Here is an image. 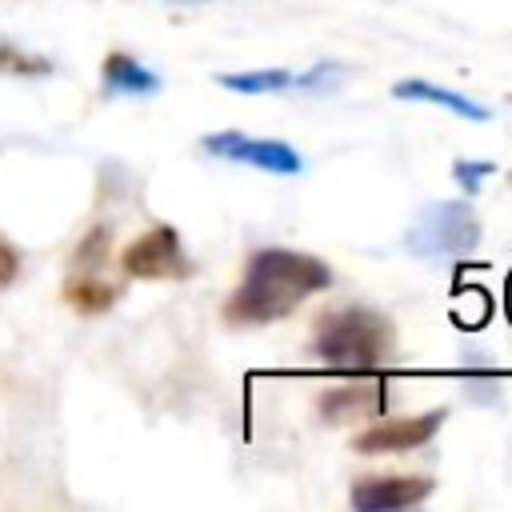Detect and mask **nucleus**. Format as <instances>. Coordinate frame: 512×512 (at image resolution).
Instances as JSON below:
<instances>
[{
  "instance_id": "obj_5",
  "label": "nucleus",
  "mask_w": 512,
  "mask_h": 512,
  "mask_svg": "<svg viewBox=\"0 0 512 512\" xmlns=\"http://www.w3.org/2000/svg\"><path fill=\"white\" fill-rule=\"evenodd\" d=\"M204 152L220 156V160H232V164H248V168H260V172H272V176H296L304 168L300 152L284 140H252L236 128L228 132H212L204 136Z\"/></svg>"
},
{
  "instance_id": "obj_12",
  "label": "nucleus",
  "mask_w": 512,
  "mask_h": 512,
  "mask_svg": "<svg viewBox=\"0 0 512 512\" xmlns=\"http://www.w3.org/2000/svg\"><path fill=\"white\" fill-rule=\"evenodd\" d=\"M220 88H232V92H244V96H264V92H280V88H292L296 84V72L288 68H260V72H220L216 76Z\"/></svg>"
},
{
  "instance_id": "obj_2",
  "label": "nucleus",
  "mask_w": 512,
  "mask_h": 512,
  "mask_svg": "<svg viewBox=\"0 0 512 512\" xmlns=\"http://www.w3.org/2000/svg\"><path fill=\"white\" fill-rule=\"evenodd\" d=\"M392 344H396V336H392L388 316L348 304V308H332V312L316 316L308 352L328 368L368 372V368L388 364Z\"/></svg>"
},
{
  "instance_id": "obj_10",
  "label": "nucleus",
  "mask_w": 512,
  "mask_h": 512,
  "mask_svg": "<svg viewBox=\"0 0 512 512\" xmlns=\"http://www.w3.org/2000/svg\"><path fill=\"white\" fill-rule=\"evenodd\" d=\"M384 392L376 384H340L332 392L320 396V416L328 424H340V420H356V416H372L380 408Z\"/></svg>"
},
{
  "instance_id": "obj_15",
  "label": "nucleus",
  "mask_w": 512,
  "mask_h": 512,
  "mask_svg": "<svg viewBox=\"0 0 512 512\" xmlns=\"http://www.w3.org/2000/svg\"><path fill=\"white\" fill-rule=\"evenodd\" d=\"M492 168H496L492 160H456V164H452V176H456V184L472 196V192H480V180H484Z\"/></svg>"
},
{
  "instance_id": "obj_18",
  "label": "nucleus",
  "mask_w": 512,
  "mask_h": 512,
  "mask_svg": "<svg viewBox=\"0 0 512 512\" xmlns=\"http://www.w3.org/2000/svg\"><path fill=\"white\" fill-rule=\"evenodd\" d=\"M180 4H200V0H180Z\"/></svg>"
},
{
  "instance_id": "obj_4",
  "label": "nucleus",
  "mask_w": 512,
  "mask_h": 512,
  "mask_svg": "<svg viewBox=\"0 0 512 512\" xmlns=\"http://www.w3.org/2000/svg\"><path fill=\"white\" fill-rule=\"evenodd\" d=\"M120 272L132 280H188L192 260L172 224H152L120 252Z\"/></svg>"
},
{
  "instance_id": "obj_14",
  "label": "nucleus",
  "mask_w": 512,
  "mask_h": 512,
  "mask_svg": "<svg viewBox=\"0 0 512 512\" xmlns=\"http://www.w3.org/2000/svg\"><path fill=\"white\" fill-rule=\"evenodd\" d=\"M104 256H108V228H92V232L76 244V252H72V260H76L80 272H100Z\"/></svg>"
},
{
  "instance_id": "obj_13",
  "label": "nucleus",
  "mask_w": 512,
  "mask_h": 512,
  "mask_svg": "<svg viewBox=\"0 0 512 512\" xmlns=\"http://www.w3.org/2000/svg\"><path fill=\"white\" fill-rule=\"evenodd\" d=\"M0 72L4 76H48L52 72V60L32 56V52H20L16 44L0 40Z\"/></svg>"
},
{
  "instance_id": "obj_6",
  "label": "nucleus",
  "mask_w": 512,
  "mask_h": 512,
  "mask_svg": "<svg viewBox=\"0 0 512 512\" xmlns=\"http://www.w3.org/2000/svg\"><path fill=\"white\" fill-rule=\"evenodd\" d=\"M448 408H432V412H420V416H396V420H384V424H372L364 428L352 448L360 456H384V452H412L420 444H428L440 424H444Z\"/></svg>"
},
{
  "instance_id": "obj_7",
  "label": "nucleus",
  "mask_w": 512,
  "mask_h": 512,
  "mask_svg": "<svg viewBox=\"0 0 512 512\" xmlns=\"http://www.w3.org/2000/svg\"><path fill=\"white\" fill-rule=\"evenodd\" d=\"M436 488L432 476H364L352 484L348 500L356 512H396L428 500Z\"/></svg>"
},
{
  "instance_id": "obj_1",
  "label": "nucleus",
  "mask_w": 512,
  "mask_h": 512,
  "mask_svg": "<svg viewBox=\"0 0 512 512\" xmlns=\"http://www.w3.org/2000/svg\"><path fill=\"white\" fill-rule=\"evenodd\" d=\"M332 284V272L324 260L292 248H260L244 264V280L224 304V320L236 328L276 324L288 312H296L308 296L324 292Z\"/></svg>"
},
{
  "instance_id": "obj_11",
  "label": "nucleus",
  "mask_w": 512,
  "mask_h": 512,
  "mask_svg": "<svg viewBox=\"0 0 512 512\" xmlns=\"http://www.w3.org/2000/svg\"><path fill=\"white\" fill-rule=\"evenodd\" d=\"M392 96H396V100H428V104H440V108H448V112H456V116H464V120H488V116H492L484 104H476V100H468V96H460V92H448V88H440V84H432V80H416V76L400 80V84L392 88Z\"/></svg>"
},
{
  "instance_id": "obj_17",
  "label": "nucleus",
  "mask_w": 512,
  "mask_h": 512,
  "mask_svg": "<svg viewBox=\"0 0 512 512\" xmlns=\"http://www.w3.org/2000/svg\"><path fill=\"white\" fill-rule=\"evenodd\" d=\"M508 308H512V280H508Z\"/></svg>"
},
{
  "instance_id": "obj_9",
  "label": "nucleus",
  "mask_w": 512,
  "mask_h": 512,
  "mask_svg": "<svg viewBox=\"0 0 512 512\" xmlns=\"http://www.w3.org/2000/svg\"><path fill=\"white\" fill-rule=\"evenodd\" d=\"M64 300L80 312V316H104L116 300H120V284H112V280H104L100 272H72L68 280H64Z\"/></svg>"
},
{
  "instance_id": "obj_16",
  "label": "nucleus",
  "mask_w": 512,
  "mask_h": 512,
  "mask_svg": "<svg viewBox=\"0 0 512 512\" xmlns=\"http://www.w3.org/2000/svg\"><path fill=\"white\" fill-rule=\"evenodd\" d=\"M16 272H20V252H16V244H8L0 236V292L16 280Z\"/></svg>"
},
{
  "instance_id": "obj_8",
  "label": "nucleus",
  "mask_w": 512,
  "mask_h": 512,
  "mask_svg": "<svg viewBox=\"0 0 512 512\" xmlns=\"http://www.w3.org/2000/svg\"><path fill=\"white\" fill-rule=\"evenodd\" d=\"M100 80H104L108 96H152V92H160V76L148 72L128 52H108L104 64H100Z\"/></svg>"
},
{
  "instance_id": "obj_3",
  "label": "nucleus",
  "mask_w": 512,
  "mask_h": 512,
  "mask_svg": "<svg viewBox=\"0 0 512 512\" xmlns=\"http://www.w3.org/2000/svg\"><path fill=\"white\" fill-rule=\"evenodd\" d=\"M408 252L416 256H468L480 244V220L464 200H440L420 212L412 232L404 236Z\"/></svg>"
}]
</instances>
